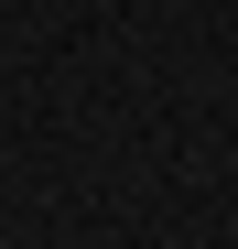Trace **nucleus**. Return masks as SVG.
Wrapping results in <instances>:
<instances>
[]
</instances>
